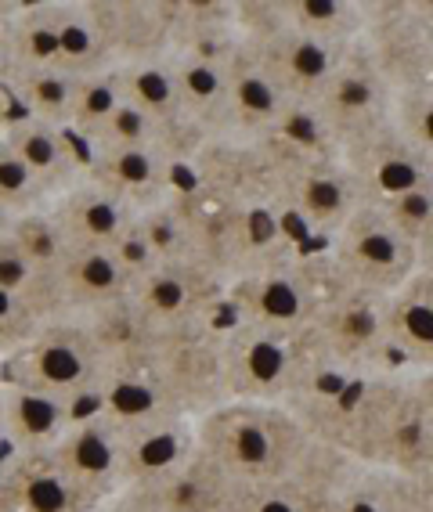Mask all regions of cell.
<instances>
[{
  "instance_id": "obj_40",
  "label": "cell",
  "mask_w": 433,
  "mask_h": 512,
  "mask_svg": "<svg viewBox=\"0 0 433 512\" xmlns=\"http://www.w3.org/2000/svg\"><path fill=\"white\" fill-rule=\"evenodd\" d=\"M8 238L29 256V260H37L40 267L62 275V260H65V253H69V246H65L62 231L55 228V220L47 217V210H37V213H29V217L11 220Z\"/></svg>"
},
{
  "instance_id": "obj_41",
  "label": "cell",
  "mask_w": 433,
  "mask_h": 512,
  "mask_svg": "<svg viewBox=\"0 0 433 512\" xmlns=\"http://www.w3.org/2000/svg\"><path fill=\"white\" fill-rule=\"evenodd\" d=\"M394 123L419 152L433 163V83L397 91L394 98Z\"/></svg>"
},
{
  "instance_id": "obj_20",
  "label": "cell",
  "mask_w": 433,
  "mask_h": 512,
  "mask_svg": "<svg viewBox=\"0 0 433 512\" xmlns=\"http://www.w3.org/2000/svg\"><path fill=\"white\" fill-rule=\"evenodd\" d=\"M47 217L55 220L69 249H120L123 253L138 228V213L87 177L73 192L47 202Z\"/></svg>"
},
{
  "instance_id": "obj_16",
  "label": "cell",
  "mask_w": 433,
  "mask_h": 512,
  "mask_svg": "<svg viewBox=\"0 0 433 512\" xmlns=\"http://www.w3.org/2000/svg\"><path fill=\"white\" fill-rule=\"evenodd\" d=\"M109 419V415H105ZM112 422L116 451H120V473L127 487L152 484L159 476L174 473L181 462L199 451V430L188 415H152V419Z\"/></svg>"
},
{
  "instance_id": "obj_42",
  "label": "cell",
  "mask_w": 433,
  "mask_h": 512,
  "mask_svg": "<svg viewBox=\"0 0 433 512\" xmlns=\"http://www.w3.org/2000/svg\"><path fill=\"white\" fill-rule=\"evenodd\" d=\"M44 325L47 321L33 307H26L19 296L0 289V357H11L15 350H22Z\"/></svg>"
},
{
  "instance_id": "obj_31",
  "label": "cell",
  "mask_w": 433,
  "mask_h": 512,
  "mask_svg": "<svg viewBox=\"0 0 433 512\" xmlns=\"http://www.w3.org/2000/svg\"><path fill=\"white\" fill-rule=\"evenodd\" d=\"M228 83H231V109H235V130L242 141H264L282 123L293 101L278 91L257 58L249 55L246 44L228 58Z\"/></svg>"
},
{
  "instance_id": "obj_37",
  "label": "cell",
  "mask_w": 433,
  "mask_h": 512,
  "mask_svg": "<svg viewBox=\"0 0 433 512\" xmlns=\"http://www.w3.org/2000/svg\"><path fill=\"white\" fill-rule=\"evenodd\" d=\"M94 408L116 422L152 419V415H181L174 412V404L166 401L163 386L156 383L152 368L148 372H112L105 379Z\"/></svg>"
},
{
  "instance_id": "obj_23",
  "label": "cell",
  "mask_w": 433,
  "mask_h": 512,
  "mask_svg": "<svg viewBox=\"0 0 433 512\" xmlns=\"http://www.w3.org/2000/svg\"><path fill=\"white\" fill-rule=\"evenodd\" d=\"M134 491L156 512H235L242 498L239 480L221 462H213L203 448L188 462H181L174 473L134 487Z\"/></svg>"
},
{
  "instance_id": "obj_26",
  "label": "cell",
  "mask_w": 433,
  "mask_h": 512,
  "mask_svg": "<svg viewBox=\"0 0 433 512\" xmlns=\"http://www.w3.org/2000/svg\"><path fill=\"white\" fill-rule=\"evenodd\" d=\"M138 267L120 249H69L62 260V296L69 314L102 311L134 293Z\"/></svg>"
},
{
  "instance_id": "obj_15",
  "label": "cell",
  "mask_w": 433,
  "mask_h": 512,
  "mask_svg": "<svg viewBox=\"0 0 433 512\" xmlns=\"http://www.w3.org/2000/svg\"><path fill=\"white\" fill-rule=\"evenodd\" d=\"M358 466L351 455L314 440L304 466L275 484H242L235 512H336V494L347 473Z\"/></svg>"
},
{
  "instance_id": "obj_12",
  "label": "cell",
  "mask_w": 433,
  "mask_h": 512,
  "mask_svg": "<svg viewBox=\"0 0 433 512\" xmlns=\"http://www.w3.org/2000/svg\"><path fill=\"white\" fill-rule=\"evenodd\" d=\"M394 98L397 91L387 83V76L379 73L376 62L358 40L343 55L340 69L332 73V80L325 83V91L318 94L311 109L318 112L329 138L343 152V148L361 145V141H369L372 134L394 123Z\"/></svg>"
},
{
  "instance_id": "obj_50",
  "label": "cell",
  "mask_w": 433,
  "mask_h": 512,
  "mask_svg": "<svg viewBox=\"0 0 433 512\" xmlns=\"http://www.w3.org/2000/svg\"><path fill=\"white\" fill-rule=\"evenodd\" d=\"M0 512H8V509H0Z\"/></svg>"
},
{
  "instance_id": "obj_35",
  "label": "cell",
  "mask_w": 433,
  "mask_h": 512,
  "mask_svg": "<svg viewBox=\"0 0 433 512\" xmlns=\"http://www.w3.org/2000/svg\"><path fill=\"white\" fill-rule=\"evenodd\" d=\"M0 289L11 296H19L26 307L40 314L44 321L62 318L65 296H62V275L40 267L37 260H29L8 235L0 238Z\"/></svg>"
},
{
  "instance_id": "obj_49",
  "label": "cell",
  "mask_w": 433,
  "mask_h": 512,
  "mask_svg": "<svg viewBox=\"0 0 433 512\" xmlns=\"http://www.w3.org/2000/svg\"><path fill=\"white\" fill-rule=\"evenodd\" d=\"M0 368H4V357H0Z\"/></svg>"
},
{
  "instance_id": "obj_8",
  "label": "cell",
  "mask_w": 433,
  "mask_h": 512,
  "mask_svg": "<svg viewBox=\"0 0 433 512\" xmlns=\"http://www.w3.org/2000/svg\"><path fill=\"white\" fill-rule=\"evenodd\" d=\"M260 145V141H257ZM275 163V202L286 220L304 224L314 238L329 242L336 231L369 206L358 177L343 159V152H322V156H293L260 145Z\"/></svg>"
},
{
  "instance_id": "obj_9",
  "label": "cell",
  "mask_w": 433,
  "mask_h": 512,
  "mask_svg": "<svg viewBox=\"0 0 433 512\" xmlns=\"http://www.w3.org/2000/svg\"><path fill=\"white\" fill-rule=\"evenodd\" d=\"M325 253L343 278L358 289L390 296L408 278L423 271V256L394 228V220L379 206H361L336 235L325 242Z\"/></svg>"
},
{
  "instance_id": "obj_44",
  "label": "cell",
  "mask_w": 433,
  "mask_h": 512,
  "mask_svg": "<svg viewBox=\"0 0 433 512\" xmlns=\"http://www.w3.org/2000/svg\"><path fill=\"white\" fill-rule=\"evenodd\" d=\"M415 383H419V394H423L426 415H430V430H433V372L415 375Z\"/></svg>"
},
{
  "instance_id": "obj_11",
  "label": "cell",
  "mask_w": 433,
  "mask_h": 512,
  "mask_svg": "<svg viewBox=\"0 0 433 512\" xmlns=\"http://www.w3.org/2000/svg\"><path fill=\"white\" fill-rule=\"evenodd\" d=\"M130 300L152 321L159 336L166 332L213 325L228 311V282L199 260H163L138 271Z\"/></svg>"
},
{
  "instance_id": "obj_19",
  "label": "cell",
  "mask_w": 433,
  "mask_h": 512,
  "mask_svg": "<svg viewBox=\"0 0 433 512\" xmlns=\"http://www.w3.org/2000/svg\"><path fill=\"white\" fill-rule=\"evenodd\" d=\"M87 181L145 213L166 202L177 188V170L152 145H105L87 152Z\"/></svg>"
},
{
  "instance_id": "obj_17",
  "label": "cell",
  "mask_w": 433,
  "mask_h": 512,
  "mask_svg": "<svg viewBox=\"0 0 433 512\" xmlns=\"http://www.w3.org/2000/svg\"><path fill=\"white\" fill-rule=\"evenodd\" d=\"M51 455L58 458V466L76 484V491L83 494V502L91 505V512H98L116 494L127 491L120 473V451H116V430L98 408L83 412L51 448Z\"/></svg>"
},
{
  "instance_id": "obj_27",
  "label": "cell",
  "mask_w": 433,
  "mask_h": 512,
  "mask_svg": "<svg viewBox=\"0 0 433 512\" xmlns=\"http://www.w3.org/2000/svg\"><path fill=\"white\" fill-rule=\"evenodd\" d=\"M390 354L401 372H433V267L387 296Z\"/></svg>"
},
{
  "instance_id": "obj_13",
  "label": "cell",
  "mask_w": 433,
  "mask_h": 512,
  "mask_svg": "<svg viewBox=\"0 0 433 512\" xmlns=\"http://www.w3.org/2000/svg\"><path fill=\"white\" fill-rule=\"evenodd\" d=\"M361 47L394 91L433 83V0H372Z\"/></svg>"
},
{
  "instance_id": "obj_3",
  "label": "cell",
  "mask_w": 433,
  "mask_h": 512,
  "mask_svg": "<svg viewBox=\"0 0 433 512\" xmlns=\"http://www.w3.org/2000/svg\"><path fill=\"white\" fill-rule=\"evenodd\" d=\"M199 448L239 484H275L304 466L314 437L289 404L228 401L195 422Z\"/></svg>"
},
{
  "instance_id": "obj_34",
  "label": "cell",
  "mask_w": 433,
  "mask_h": 512,
  "mask_svg": "<svg viewBox=\"0 0 433 512\" xmlns=\"http://www.w3.org/2000/svg\"><path fill=\"white\" fill-rule=\"evenodd\" d=\"M372 0H278L282 22L311 40L354 47L369 26Z\"/></svg>"
},
{
  "instance_id": "obj_25",
  "label": "cell",
  "mask_w": 433,
  "mask_h": 512,
  "mask_svg": "<svg viewBox=\"0 0 433 512\" xmlns=\"http://www.w3.org/2000/svg\"><path fill=\"white\" fill-rule=\"evenodd\" d=\"M116 65L156 62L174 51L170 26L156 0H87Z\"/></svg>"
},
{
  "instance_id": "obj_47",
  "label": "cell",
  "mask_w": 433,
  "mask_h": 512,
  "mask_svg": "<svg viewBox=\"0 0 433 512\" xmlns=\"http://www.w3.org/2000/svg\"><path fill=\"white\" fill-rule=\"evenodd\" d=\"M8 444V433H4V397H0V448Z\"/></svg>"
},
{
  "instance_id": "obj_18",
  "label": "cell",
  "mask_w": 433,
  "mask_h": 512,
  "mask_svg": "<svg viewBox=\"0 0 433 512\" xmlns=\"http://www.w3.org/2000/svg\"><path fill=\"white\" fill-rule=\"evenodd\" d=\"M343 159L372 206H387L415 188L433 184V163L397 130V123L383 127L361 145L343 148Z\"/></svg>"
},
{
  "instance_id": "obj_43",
  "label": "cell",
  "mask_w": 433,
  "mask_h": 512,
  "mask_svg": "<svg viewBox=\"0 0 433 512\" xmlns=\"http://www.w3.org/2000/svg\"><path fill=\"white\" fill-rule=\"evenodd\" d=\"M98 512H156V509H152V505H148L145 498L134 491V487H127V491L116 494V498H112V502H105Z\"/></svg>"
},
{
  "instance_id": "obj_48",
  "label": "cell",
  "mask_w": 433,
  "mask_h": 512,
  "mask_svg": "<svg viewBox=\"0 0 433 512\" xmlns=\"http://www.w3.org/2000/svg\"><path fill=\"white\" fill-rule=\"evenodd\" d=\"M8 228H11V217H8V213H4V210H0V238L8 235Z\"/></svg>"
},
{
  "instance_id": "obj_1",
  "label": "cell",
  "mask_w": 433,
  "mask_h": 512,
  "mask_svg": "<svg viewBox=\"0 0 433 512\" xmlns=\"http://www.w3.org/2000/svg\"><path fill=\"white\" fill-rule=\"evenodd\" d=\"M314 440L397 476H433V430L415 372L329 383L293 404Z\"/></svg>"
},
{
  "instance_id": "obj_14",
  "label": "cell",
  "mask_w": 433,
  "mask_h": 512,
  "mask_svg": "<svg viewBox=\"0 0 433 512\" xmlns=\"http://www.w3.org/2000/svg\"><path fill=\"white\" fill-rule=\"evenodd\" d=\"M242 44L293 105H314L318 94L325 91V83L332 80V73L340 69L343 55L351 51V47H332L304 37V33L289 29L286 22H278L264 37L242 40Z\"/></svg>"
},
{
  "instance_id": "obj_2",
  "label": "cell",
  "mask_w": 433,
  "mask_h": 512,
  "mask_svg": "<svg viewBox=\"0 0 433 512\" xmlns=\"http://www.w3.org/2000/svg\"><path fill=\"white\" fill-rule=\"evenodd\" d=\"M170 202L185 228L188 256L217 271L228 285L300 249L275 206H246L195 181L177 184Z\"/></svg>"
},
{
  "instance_id": "obj_22",
  "label": "cell",
  "mask_w": 433,
  "mask_h": 512,
  "mask_svg": "<svg viewBox=\"0 0 433 512\" xmlns=\"http://www.w3.org/2000/svg\"><path fill=\"white\" fill-rule=\"evenodd\" d=\"M4 141L26 163V170L40 184L47 202L73 192L87 174V148H80L73 130L51 127V123H40V119L29 116H15L4 127Z\"/></svg>"
},
{
  "instance_id": "obj_5",
  "label": "cell",
  "mask_w": 433,
  "mask_h": 512,
  "mask_svg": "<svg viewBox=\"0 0 433 512\" xmlns=\"http://www.w3.org/2000/svg\"><path fill=\"white\" fill-rule=\"evenodd\" d=\"M336 282L340 271L325 249H296L228 285L231 321L278 336H300L314 325V314Z\"/></svg>"
},
{
  "instance_id": "obj_4",
  "label": "cell",
  "mask_w": 433,
  "mask_h": 512,
  "mask_svg": "<svg viewBox=\"0 0 433 512\" xmlns=\"http://www.w3.org/2000/svg\"><path fill=\"white\" fill-rule=\"evenodd\" d=\"M224 375H228L231 401L260 404H300L336 383L325 372L311 336H278L231 321L224 325Z\"/></svg>"
},
{
  "instance_id": "obj_30",
  "label": "cell",
  "mask_w": 433,
  "mask_h": 512,
  "mask_svg": "<svg viewBox=\"0 0 433 512\" xmlns=\"http://www.w3.org/2000/svg\"><path fill=\"white\" fill-rule=\"evenodd\" d=\"M91 329L94 343L102 350L105 365L112 372H148L152 368V357L159 347V332L152 329V321L138 311V303L120 300L109 303L102 311L80 314Z\"/></svg>"
},
{
  "instance_id": "obj_24",
  "label": "cell",
  "mask_w": 433,
  "mask_h": 512,
  "mask_svg": "<svg viewBox=\"0 0 433 512\" xmlns=\"http://www.w3.org/2000/svg\"><path fill=\"white\" fill-rule=\"evenodd\" d=\"M0 509L8 512H91L51 451H11L0 466Z\"/></svg>"
},
{
  "instance_id": "obj_32",
  "label": "cell",
  "mask_w": 433,
  "mask_h": 512,
  "mask_svg": "<svg viewBox=\"0 0 433 512\" xmlns=\"http://www.w3.org/2000/svg\"><path fill=\"white\" fill-rule=\"evenodd\" d=\"M0 83L19 105V116L40 119L51 127L73 123V87L76 80L51 65H26V62H0Z\"/></svg>"
},
{
  "instance_id": "obj_33",
  "label": "cell",
  "mask_w": 433,
  "mask_h": 512,
  "mask_svg": "<svg viewBox=\"0 0 433 512\" xmlns=\"http://www.w3.org/2000/svg\"><path fill=\"white\" fill-rule=\"evenodd\" d=\"M51 19H55V40H58V69L65 76H94L120 69L105 44L102 29L94 22L87 0H51Z\"/></svg>"
},
{
  "instance_id": "obj_29",
  "label": "cell",
  "mask_w": 433,
  "mask_h": 512,
  "mask_svg": "<svg viewBox=\"0 0 433 512\" xmlns=\"http://www.w3.org/2000/svg\"><path fill=\"white\" fill-rule=\"evenodd\" d=\"M174 58V73L177 87H181V101H185V112L195 127L203 130L206 141H228L239 138L235 130V109H231V83H228V62H206V58L192 55H177Z\"/></svg>"
},
{
  "instance_id": "obj_21",
  "label": "cell",
  "mask_w": 433,
  "mask_h": 512,
  "mask_svg": "<svg viewBox=\"0 0 433 512\" xmlns=\"http://www.w3.org/2000/svg\"><path fill=\"white\" fill-rule=\"evenodd\" d=\"M188 181L246 206H275V163L257 141H210L188 170Z\"/></svg>"
},
{
  "instance_id": "obj_7",
  "label": "cell",
  "mask_w": 433,
  "mask_h": 512,
  "mask_svg": "<svg viewBox=\"0 0 433 512\" xmlns=\"http://www.w3.org/2000/svg\"><path fill=\"white\" fill-rule=\"evenodd\" d=\"M105 379H109V365L80 314L47 321L26 347L4 357V368H0V383L65 397L80 408L98 404Z\"/></svg>"
},
{
  "instance_id": "obj_36",
  "label": "cell",
  "mask_w": 433,
  "mask_h": 512,
  "mask_svg": "<svg viewBox=\"0 0 433 512\" xmlns=\"http://www.w3.org/2000/svg\"><path fill=\"white\" fill-rule=\"evenodd\" d=\"M123 105H127V98H123L120 69L80 76L73 87V123H69L73 138L83 148H91L109 130L112 119L123 112Z\"/></svg>"
},
{
  "instance_id": "obj_46",
  "label": "cell",
  "mask_w": 433,
  "mask_h": 512,
  "mask_svg": "<svg viewBox=\"0 0 433 512\" xmlns=\"http://www.w3.org/2000/svg\"><path fill=\"white\" fill-rule=\"evenodd\" d=\"M11 11H15V4H0V55H4V33H8Z\"/></svg>"
},
{
  "instance_id": "obj_38",
  "label": "cell",
  "mask_w": 433,
  "mask_h": 512,
  "mask_svg": "<svg viewBox=\"0 0 433 512\" xmlns=\"http://www.w3.org/2000/svg\"><path fill=\"white\" fill-rule=\"evenodd\" d=\"M336 512H401V476L358 462L340 484Z\"/></svg>"
},
{
  "instance_id": "obj_6",
  "label": "cell",
  "mask_w": 433,
  "mask_h": 512,
  "mask_svg": "<svg viewBox=\"0 0 433 512\" xmlns=\"http://www.w3.org/2000/svg\"><path fill=\"white\" fill-rule=\"evenodd\" d=\"M307 336L322 357L329 379H336V383L369 379V375L397 368L394 354H390L387 296L358 289L343 275L318 307Z\"/></svg>"
},
{
  "instance_id": "obj_39",
  "label": "cell",
  "mask_w": 433,
  "mask_h": 512,
  "mask_svg": "<svg viewBox=\"0 0 433 512\" xmlns=\"http://www.w3.org/2000/svg\"><path fill=\"white\" fill-rule=\"evenodd\" d=\"M0 210L8 213L11 220L47 210V199H44V192H40V184L33 181L26 163L15 156V148L4 141V134H0Z\"/></svg>"
},
{
  "instance_id": "obj_45",
  "label": "cell",
  "mask_w": 433,
  "mask_h": 512,
  "mask_svg": "<svg viewBox=\"0 0 433 512\" xmlns=\"http://www.w3.org/2000/svg\"><path fill=\"white\" fill-rule=\"evenodd\" d=\"M8 105H15V101H11V94L4 91V83H0V134H4V127H8L11 119H15V112H11Z\"/></svg>"
},
{
  "instance_id": "obj_28",
  "label": "cell",
  "mask_w": 433,
  "mask_h": 512,
  "mask_svg": "<svg viewBox=\"0 0 433 512\" xmlns=\"http://www.w3.org/2000/svg\"><path fill=\"white\" fill-rule=\"evenodd\" d=\"M4 397V433L11 451H51L80 419V404L26 386L0 383Z\"/></svg>"
},
{
  "instance_id": "obj_10",
  "label": "cell",
  "mask_w": 433,
  "mask_h": 512,
  "mask_svg": "<svg viewBox=\"0 0 433 512\" xmlns=\"http://www.w3.org/2000/svg\"><path fill=\"white\" fill-rule=\"evenodd\" d=\"M152 375L163 386L174 412L188 419H203L213 408L231 401L224 375V325H195V329L159 336Z\"/></svg>"
}]
</instances>
